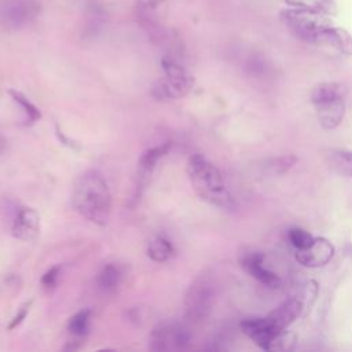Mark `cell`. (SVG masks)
I'll use <instances>...</instances> for the list:
<instances>
[{
  "label": "cell",
  "instance_id": "1",
  "mask_svg": "<svg viewBox=\"0 0 352 352\" xmlns=\"http://www.w3.org/2000/svg\"><path fill=\"white\" fill-rule=\"evenodd\" d=\"M72 205L96 226H106L111 213V194L103 175L96 169L82 172L73 183Z\"/></svg>",
  "mask_w": 352,
  "mask_h": 352
},
{
  "label": "cell",
  "instance_id": "2",
  "mask_svg": "<svg viewBox=\"0 0 352 352\" xmlns=\"http://www.w3.org/2000/svg\"><path fill=\"white\" fill-rule=\"evenodd\" d=\"M186 170L194 191L201 199L221 209L234 208V198L221 172L205 155L192 154L187 161Z\"/></svg>",
  "mask_w": 352,
  "mask_h": 352
},
{
  "label": "cell",
  "instance_id": "3",
  "mask_svg": "<svg viewBox=\"0 0 352 352\" xmlns=\"http://www.w3.org/2000/svg\"><path fill=\"white\" fill-rule=\"evenodd\" d=\"M311 102L319 124L324 129L337 128L345 116V87L337 81H326L314 87Z\"/></svg>",
  "mask_w": 352,
  "mask_h": 352
},
{
  "label": "cell",
  "instance_id": "4",
  "mask_svg": "<svg viewBox=\"0 0 352 352\" xmlns=\"http://www.w3.org/2000/svg\"><path fill=\"white\" fill-rule=\"evenodd\" d=\"M282 21L289 32L305 44L316 45L318 37L324 28L331 25L329 14L290 7L282 11Z\"/></svg>",
  "mask_w": 352,
  "mask_h": 352
},
{
  "label": "cell",
  "instance_id": "5",
  "mask_svg": "<svg viewBox=\"0 0 352 352\" xmlns=\"http://www.w3.org/2000/svg\"><path fill=\"white\" fill-rule=\"evenodd\" d=\"M241 330L264 351H289L296 344V337L292 333L276 329L265 316L243 319Z\"/></svg>",
  "mask_w": 352,
  "mask_h": 352
},
{
  "label": "cell",
  "instance_id": "6",
  "mask_svg": "<svg viewBox=\"0 0 352 352\" xmlns=\"http://www.w3.org/2000/svg\"><path fill=\"white\" fill-rule=\"evenodd\" d=\"M165 76L158 78L151 87V96L157 100H172L184 96L194 84L192 77L187 70L170 56L161 60Z\"/></svg>",
  "mask_w": 352,
  "mask_h": 352
},
{
  "label": "cell",
  "instance_id": "7",
  "mask_svg": "<svg viewBox=\"0 0 352 352\" xmlns=\"http://www.w3.org/2000/svg\"><path fill=\"white\" fill-rule=\"evenodd\" d=\"M214 301V287L209 275H199L188 287L184 298L186 315L192 322L208 318Z\"/></svg>",
  "mask_w": 352,
  "mask_h": 352
},
{
  "label": "cell",
  "instance_id": "8",
  "mask_svg": "<svg viewBox=\"0 0 352 352\" xmlns=\"http://www.w3.org/2000/svg\"><path fill=\"white\" fill-rule=\"evenodd\" d=\"M41 6L37 0H4L0 4V25L8 30H16L40 14Z\"/></svg>",
  "mask_w": 352,
  "mask_h": 352
},
{
  "label": "cell",
  "instance_id": "9",
  "mask_svg": "<svg viewBox=\"0 0 352 352\" xmlns=\"http://www.w3.org/2000/svg\"><path fill=\"white\" fill-rule=\"evenodd\" d=\"M190 331L182 324H160L150 336V349L155 352L180 351L190 344Z\"/></svg>",
  "mask_w": 352,
  "mask_h": 352
},
{
  "label": "cell",
  "instance_id": "10",
  "mask_svg": "<svg viewBox=\"0 0 352 352\" xmlns=\"http://www.w3.org/2000/svg\"><path fill=\"white\" fill-rule=\"evenodd\" d=\"M238 261L241 268L261 285L271 289H279L282 286L280 278L265 265V257L261 252L254 249H243L239 253Z\"/></svg>",
  "mask_w": 352,
  "mask_h": 352
},
{
  "label": "cell",
  "instance_id": "11",
  "mask_svg": "<svg viewBox=\"0 0 352 352\" xmlns=\"http://www.w3.org/2000/svg\"><path fill=\"white\" fill-rule=\"evenodd\" d=\"M334 252L336 249L329 239L323 236H315L307 248L296 250V260L304 267L319 268L326 265L333 258Z\"/></svg>",
  "mask_w": 352,
  "mask_h": 352
},
{
  "label": "cell",
  "instance_id": "12",
  "mask_svg": "<svg viewBox=\"0 0 352 352\" xmlns=\"http://www.w3.org/2000/svg\"><path fill=\"white\" fill-rule=\"evenodd\" d=\"M11 232L14 238L23 242L36 239L40 234V216L37 210L30 206H21L14 217Z\"/></svg>",
  "mask_w": 352,
  "mask_h": 352
},
{
  "label": "cell",
  "instance_id": "13",
  "mask_svg": "<svg viewBox=\"0 0 352 352\" xmlns=\"http://www.w3.org/2000/svg\"><path fill=\"white\" fill-rule=\"evenodd\" d=\"M316 45L331 48L344 55H352V34L344 28L329 25L318 37Z\"/></svg>",
  "mask_w": 352,
  "mask_h": 352
},
{
  "label": "cell",
  "instance_id": "14",
  "mask_svg": "<svg viewBox=\"0 0 352 352\" xmlns=\"http://www.w3.org/2000/svg\"><path fill=\"white\" fill-rule=\"evenodd\" d=\"M304 305L298 298H287L280 302L274 311H271L265 318L279 330H287V327L294 323L301 312Z\"/></svg>",
  "mask_w": 352,
  "mask_h": 352
},
{
  "label": "cell",
  "instance_id": "15",
  "mask_svg": "<svg viewBox=\"0 0 352 352\" xmlns=\"http://www.w3.org/2000/svg\"><path fill=\"white\" fill-rule=\"evenodd\" d=\"M89 322H91V311L88 308L81 309L76 312L67 322V330L72 336L69 344L66 345V349H77L84 342L82 340L88 334L89 330Z\"/></svg>",
  "mask_w": 352,
  "mask_h": 352
},
{
  "label": "cell",
  "instance_id": "16",
  "mask_svg": "<svg viewBox=\"0 0 352 352\" xmlns=\"http://www.w3.org/2000/svg\"><path fill=\"white\" fill-rule=\"evenodd\" d=\"M326 161L329 168L337 175L352 177V151L333 148L326 154Z\"/></svg>",
  "mask_w": 352,
  "mask_h": 352
},
{
  "label": "cell",
  "instance_id": "17",
  "mask_svg": "<svg viewBox=\"0 0 352 352\" xmlns=\"http://www.w3.org/2000/svg\"><path fill=\"white\" fill-rule=\"evenodd\" d=\"M122 280L121 268L116 264H106L96 276V285L102 293H114Z\"/></svg>",
  "mask_w": 352,
  "mask_h": 352
},
{
  "label": "cell",
  "instance_id": "18",
  "mask_svg": "<svg viewBox=\"0 0 352 352\" xmlns=\"http://www.w3.org/2000/svg\"><path fill=\"white\" fill-rule=\"evenodd\" d=\"M175 254L173 245L164 236H155L148 241L147 256L155 263H165Z\"/></svg>",
  "mask_w": 352,
  "mask_h": 352
},
{
  "label": "cell",
  "instance_id": "19",
  "mask_svg": "<svg viewBox=\"0 0 352 352\" xmlns=\"http://www.w3.org/2000/svg\"><path fill=\"white\" fill-rule=\"evenodd\" d=\"M172 143L170 142H165L160 146H154L151 148H147L146 151H143V154L139 158V170L142 173H147L150 170L154 169L155 164L158 162V160H161L164 155L168 154V151L170 150Z\"/></svg>",
  "mask_w": 352,
  "mask_h": 352
},
{
  "label": "cell",
  "instance_id": "20",
  "mask_svg": "<svg viewBox=\"0 0 352 352\" xmlns=\"http://www.w3.org/2000/svg\"><path fill=\"white\" fill-rule=\"evenodd\" d=\"M285 1L287 6L294 8L319 11L329 15L336 10V4L333 0H285Z\"/></svg>",
  "mask_w": 352,
  "mask_h": 352
},
{
  "label": "cell",
  "instance_id": "21",
  "mask_svg": "<svg viewBox=\"0 0 352 352\" xmlns=\"http://www.w3.org/2000/svg\"><path fill=\"white\" fill-rule=\"evenodd\" d=\"M8 94L12 98V100L21 106V109L26 114V120H29L30 124H33V122H36L41 118V111L22 92L15 91V89H10Z\"/></svg>",
  "mask_w": 352,
  "mask_h": 352
},
{
  "label": "cell",
  "instance_id": "22",
  "mask_svg": "<svg viewBox=\"0 0 352 352\" xmlns=\"http://www.w3.org/2000/svg\"><path fill=\"white\" fill-rule=\"evenodd\" d=\"M315 236H312L307 230H302L300 227H292L287 230V239L294 248V250H301L307 248Z\"/></svg>",
  "mask_w": 352,
  "mask_h": 352
},
{
  "label": "cell",
  "instance_id": "23",
  "mask_svg": "<svg viewBox=\"0 0 352 352\" xmlns=\"http://www.w3.org/2000/svg\"><path fill=\"white\" fill-rule=\"evenodd\" d=\"M59 272H60V267H58V265H54L48 271H45V274L41 276L43 287H45V289L55 287L58 278H59Z\"/></svg>",
  "mask_w": 352,
  "mask_h": 352
},
{
  "label": "cell",
  "instance_id": "24",
  "mask_svg": "<svg viewBox=\"0 0 352 352\" xmlns=\"http://www.w3.org/2000/svg\"><path fill=\"white\" fill-rule=\"evenodd\" d=\"M30 305H32V301H28V302H23L22 305H21V308L16 311V314L14 315V318H12V320H11V323H10V326H8V329H15L16 326H19L22 322H23V319L26 318V315H28V312H29V309H30Z\"/></svg>",
  "mask_w": 352,
  "mask_h": 352
},
{
  "label": "cell",
  "instance_id": "25",
  "mask_svg": "<svg viewBox=\"0 0 352 352\" xmlns=\"http://www.w3.org/2000/svg\"><path fill=\"white\" fill-rule=\"evenodd\" d=\"M165 0H136L135 7L139 14L142 12H150L155 10L158 6H161Z\"/></svg>",
  "mask_w": 352,
  "mask_h": 352
}]
</instances>
